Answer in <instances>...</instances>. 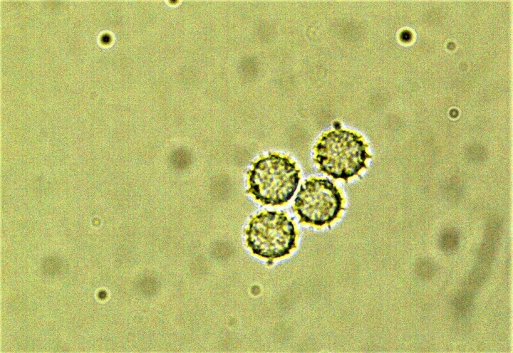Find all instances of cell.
<instances>
[{"mask_svg":"<svg viewBox=\"0 0 513 353\" xmlns=\"http://www.w3.org/2000/svg\"><path fill=\"white\" fill-rule=\"evenodd\" d=\"M245 233L252 252L264 258H283L296 246L295 226L283 211H266L255 215Z\"/></svg>","mask_w":513,"mask_h":353,"instance_id":"3957f363","label":"cell"},{"mask_svg":"<svg viewBox=\"0 0 513 353\" xmlns=\"http://www.w3.org/2000/svg\"><path fill=\"white\" fill-rule=\"evenodd\" d=\"M315 162L321 172L345 181L366 167L370 156L361 136L346 130L336 129L324 134L316 147Z\"/></svg>","mask_w":513,"mask_h":353,"instance_id":"7a4b0ae2","label":"cell"},{"mask_svg":"<svg viewBox=\"0 0 513 353\" xmlns=\"http://www.w3.org/2000/svg\"><path fill=\"white\" fill-rule=\"evenodd\" d=\"M343 209V197L336 186L327 179L313 177L300 188L294 210L300 221L315 226L333 221Z\"/></svg>","mask_w":513,"mask_h":353,"instance_id":"277c9868","label":"cell"},{"mask_svg":"<svg viewBox=\"0 0 513 353\" xmlns=\"http://www.w3.org/2000/svg\"><path fill=\"white\" fill-rule=\"evenodd\" d=\"M299 173L296 163L288 157L269 154L254 162L248 172V191L264 204L282 205L294 196Z\"/></svg>","mask_w":513,"mask_h":353,"instance_id":"6da1fadb","label":"cell"}]
</instances>
